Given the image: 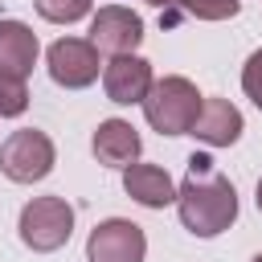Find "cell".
<instances>
[{"label": "cell", "instance_id": "6da1fadb", "mask_svg": "<svg viewBox=\"0 0 262 262\" xmlns=\"http://www.w3.org/2000/svg\"><path fill=\"white\" fill-rule=\"evenodd\" d=\"M176 209L192 237H217L237 221V192H233L229 176H221L213 168L209 156H192L188 176L176 188Z\"/></svg>", "mask_w": 262, "mask_h": 262}, {"label": "cell", "instance_id": "52a82bcc", "mask_svg": "<svg viewBox=\"0 0 262 262\" xmlns=\"http://www.w3.org/2000/svg\"><path fill=\"white\" fill-rule=\"evenodd\" d=\"M90 41L98 53H135V45L143 41V20L131 12V8H119V4H106L94 12V25H90Z\"/></svg>", "mask_w": 262, "mask_h": 262}, {"label": "cell", "instance_id": "ac0fdd59", "mask_svg": "<svg viewBox=\"0 0 262 262\" xmlns=\"http://www.w3.org/2000/svg\"><path fill=\"white\" fill-rule=\"evenodd\" d=\"M254 201H258V213H262V180H258V196Z\"/></svg>", "mask_w": 262, "mask_h": 262}, {"label": "cell", "instance_id": "7a4b0ae2", "mask_svg": "<svg viewBox=\"0 0 262 262\" xmlns=\"http://www.w3.org/2000/svg\"><path fill=\"white\" fill-rule=\"evenodd\" d=\"M201 94H196V86L188 82V78H160V82H151V90H147V98H143V115H147V123L160 131V135H188L192 131V123H196V115H201Z\"/></svg>", "mask_w": 262, "mask_h": 262}, {"label": "cell", "instance_id": "d6986e66", "mask_svg": "<svg viewBox=\"0 0 262 262\" xmlns=\"http://www.w3.org/2000/svg\"><path fill=\"white\" fill-rule=\"evenodd\" d=\"M254 262H262V254H258V258H254Z\"/></svg>", "mask_w": 262, "mask_h": 262}, {"label": "cell", "instance_id": "5bb4252c", "mask_svg": "<svg viewBox=\"0 0 262 262\" xmlns=\"http://www.w3.org/2000/svg\"><path fill=\"white\" fill-rule=\"evenodd\" d=\"M180 8L196 20H229V16H237L242 0H180Z\"/></svg>", "mask_w": 262, "mask_h": 262}, {"label": "cell", "instance_id": "3957f363", "mask_svg": "<svg viewBox=\"0 0 262 262\" xmlns=\"http://www.w3.org/2000/svg\"><path fill=\"white\" fill-rule=\"evenodd\" d=\"M74 233V209L66 196H33L20 209V242L37 254H53Z\"/></svg>", "mask_w": 262, "mask_h": 262}, {"label": "cell", "instance_id": "2e32d148", "mask_svg": "<svg viewBox=\"0 0 262 262\" xmlns=\"http://www.w3.org/2000/svg\"><path fill=\"white\" fill-rule=\"evenodd\" d=\"M242 90H246V98H254V106L262 111V49L250 53V61H246V70H242Z\"/></svg>", "mask_w": 262, "mask_h": 262}, {"label": "cell", "instance_id": "ba28073f", "mask_svg": "<svg viewBox=\"0 0 262 262\" xmlns=\"http://www.w3.org/2000/svg\"><path fill=\"white\" fill-rule=\"evenodd\" d=\"M151 82H156L151 66L143 57H135V53H119V57H111L102 66V90H106L111 102H123V106L143 102L147 90H151Z\"/></svg>", "mask_w": 262, "mask_h": 262}, {"label": "cell", "instance_id": "8fae6325", "mask_svg": "<svg viewBox=\"0 0 262 262\" xmlns=\"http://www.w3.org/2000/svg\"><path fill=\"white\" fill-rule=\"evenodd\" d=\"M123 188H127L131 201H139V205H147V209H164V205L176 201L172 176H168L164 168H156V164H127V168H123Z\"/></svg>", "mask_w": 262, "mask_h": 262}, {"label": "cell", "instance_id": "9c48e42d", "mask_svg": "<svg viewBox=\"0 0 262 262\" xmlns=\"http://www.w3.org/2000/svg\"><path fill=\"white\" fill-rule=\"evenodd\" d=\"M188 135H196V139L209 143V147H229V143H237V135H242V111H237L229 98H205V102H201V115H196V123H192Z\"/></svg>", "mask_w": 262, "mask_h": 262}, {"label": "cell", "instance_id": "30bf717a", "mask_svg": "<svg viewBox=\"0 0 262 262\" xmlns=\"http://www.w3.org/2000/svg\"><path fill=\"white\" fill-rule=\"evenodd\" d=\"M37 33L20 20H0V74L4 78H29L37 66Z\"/></svg>", "mask_w": 262, "mask_h": 262}, {"label": "cell", "instance_id": "277c9868", "mask_svg": "<svg viewBox=\"0 0 262 262\" xmlns=\"http://www.w3.org/2000/svg\"><path fill=\"white\" fill-rule=\"evenodd\" d=\"M53 168V139L45 131H33V127H20L4 139L0 147V172L16 184H33V180H45Z\"/></svg>", "mask_w": 262, "mask_h": 262}, {"label": "cell", "instance_id": "4fadbf2b", "mask_svg": "<svg viewBox=\"0 0 262 262\" xmlns=\"http://www.w3.org/2000/svg\"><path fill=\"white\" fill-rule=\"evenodd\" d=\"M37 12L53 25H74L90 12V0H37Z\"/></svg>", "mask_w": 262, "mask_h": 262}, {"label": "cell", "instance_id": "8992f818", "mask_svg": "<svg viewBox=\"0 0 262 262\" xmlns=\"http://www.w3.org/2000/svg\"><path fill=\"white\" fill-rule=\"evenodd\" d=\"M98 49L94 41H82V37H61L49 45V78L66 90H82L98 78Z\"/></svg>", "mask_w": 262, "mask_h": 262}, {"label": "cell", "instance_id": "9a60e30c", "mask_svg": "<svg viewBox=\"0 0 262 262\" xmlns=\"http://www.w3.org/2000/svg\"><path fill=\"white\" fill-rule=\"evenodd\" d=\"M29 106V90H25V78H4L0 74V119H12Z\"/></svg>", "mask_w": 262, "mask_h": 262}, {"label": "cell", "instance_id": "e0dca14e", "mask_svg": "<svg viewBox=\"0 0 262 262\" xmlns=\"http://www.w3.org/2000/svg\"><path fill=\"white\" fill-rule=\"evenodd\" d=\"M151 8H172V4H180V0H147Z\"/></svg>", "mask_w": 262, "mask_h": 262}, {"label": "cell", "instance_id": "7c38bea8", "mask_svg": "<svg viewBox=\"0 0 262 262\" xmlns=\"http://www.w3.org/2000/svg\"><path fill=\"white\" fill-rule=\"evenodd\" d=\"M94 156L106 168H127L139 160V135L127 119H106L94 131Z\"/></svg>", "mask_w": 262, "mask_h": 262}, {"label": "cell", "instance_id": "5b68a950", "mask_svg": "<svg viewBox=\"0 0 262 262\" xmlns=\"http://www.w3.org/2000/svg\"><path fill=\"white\" fill-rule=\"evenodd\" d=\"M143 254H147V237L127 217H111L94 225L86 242V262H143Z\"/></svg>", "mask_w": 262, "mask_h": 262}]
</instances>
